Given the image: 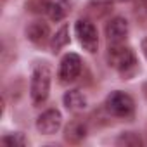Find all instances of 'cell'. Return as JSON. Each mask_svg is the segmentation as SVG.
<instances>
[{
	"label": "cell",
	"mask_w": 147,
	"mask_h": 147,
	"mask_svg": "<svg viewBox=\"0 0 147 147\" xmlns=\"http://www.w3.org/2000/svg\"><path fill=\"white\" fill-rule=\"evenodd\" d=\"M82 57L75 52H69L66 54L62 59H61V64H59V80L62 83H71V82H75L78 76H80V73H82Z\"/></svg>",
	"instance_id": "cell-5"
},
{
	"label": "cell",
	"mask_w": 147,
	"mask_h": 147,
	"mask_svg": "<svg viewBox=\"0 0 147 147\" xmlns=\"http://www.w3.org/2000/svg\"><path fill=\"white\" fill-rule=\"evenodd\" d=\"M26 38L35 43L36 47H43L45 43H50V28L43 19H36L31 21L26 26Z\"/></svg>",
	"instance_id": "cell-7"
},
{
	"label": "cell",
	"mask_w": 147,
	"mask_h": 147,
	"mask_svg": "<svg viewBox=\"0 0 147 147\" xmlns=\"http://www.w3.org/2000/svg\"><path fill=\"white\" fill-rule=\"evenodd\" d=\"M116 144L123 145V147H142V138L135 131H125L118 137Z\"/></svg>",
	"instance_id": "cell-14"
},
{
	"label": "cell",
	"mask_w": 147,
	"mask_h": 147,
	"mask_svg": "<svg viewBox=\"0 0 147 147\" xmlns=\"http://www.w3.org/2000/svg\"><path fill=\"white\" fill-rule=\"evenodd\" d=\"M111 12H113V0H92L85 9L88 19H104Z\"/></svg>",
	"instance_id": "cell-10"
},
{
	"label": "cell",
	"mask_w": 147,
	"mask_h": 147,
	"mask_svg": "<svg viewBox=\"0 0 147 147\" xmlns=\"http://www.w3.org/2000/svg\"><path fill=\"white\" fill-rule=\"evenodd\" d=\"M49 2L50 0H28L26 2V9L33 14H43L49 9Z\"/></svg>",
	"instance_id": "cell-16"
},
{
	"label": "cell",
	"mask_w": 147,
	"mask_h": 147,
	"mask_svg": "<svg viewBox=\"0 0 147 147\" xmlns=\"http://www.w3.org/2000/svg\"><path fill=\"white\" fill-rule=\"evenodd\" d=\"M144 92H145V97H147V83L144 85Z\"/></svg>",
	"instance_id": "cell-19"
},
{
	"label": "cell",
	"mask_w": 147,
	"mask_h": 147,
	"mask_svg": "<svg viewBox=\"0 0 147 147\" xmlns=\"http://www.w3.org/2000/svg\"><path fill=\"white\" fill-rule=\"evenodd\" d=\"M50 78H52V71L47 62H36L33 66L30 95L35 106H40L47 100L49 92H50Z\"/></svg>",
	"instance_id": "cell-1"
},
{
	"label": "cell",
	"mask_w": 147,
	"mask_h": 147,
	"mask_svg": "<svg viewBox=\"0 0 147 147\" xmlns=\"http://www.w3.org/2000/svg\"><path fill=\"white\" fill-rule=\"evenodd\" d=\"M106 59L113 69L123 73L125 76H128L130 71H133L137 67V57H135L133 50L123 43H109Z\"/></svg>",
	"instance_id": "cell-2"
},
{
	"label": "cell",
	"mask_w": 147,
	"mask_h": 147,
	"mask_svg": "<svg viewBox=\"0 0 147 147\" xmlns=\"http://www.w3.org/2000/svg\"><path fill=\"white\" fill-rule=\"evenodd\" d=\"M26 138H24V135L23 133H19V131H16V133H7V135H4L2 137V144L4 145H7V147H16V145H26Z\"/></svg>",
	"instance_id": "cell-15"
},
{
	"label": "cell",
	"mask_w": 147,
	"mask_h": 147,
	"mask_svg": "<svg viewBox=\"0 0 147 147\" xmlns=\"http://www.w3.org/2000/svg\"><path fill=\"white\" fill-rule=\"evenodd\" d=\"M69 0H50L49 2V9H47V16L52 19V21H62L67 12H69Z\"/></svg>",
	"instance_id": "cell-12"
},
{
	"label": "cell",
	"mask_w": 147,
	"mask_h": 147,
	"mask_svg": "<svg viewBox=\"0 0 147 147\" xmlns=\"http://www.w3.org/2000/svg\"><path fill=\"white\" fill-rule=\"evenodd\" d=\"M118 2H125V0H118Z\"/></svg>",
	"instance_id": "cell-20"
},
{
	"label": "cell",
	"mask_w": 147,
	"mask_h": 147,
	"mask_svg": "<svg viewBox=\"0 0 147 147\" xmlns=\"http://www.w3.org/2000/svg\"><path fill=\"white\" fill-rule=\"evenodd\" d=\"M67 43H69V28H67V24H62L59 28V31H55V35L50 38V50H52V54L61 52Z\"/></svg>",
	"instance_id": "cell-13"
},
{
	"label": "cell",
	"mask_w": 147,
	"mask_h": 147,
	"mask_svg": "<svg viewBox=\"0 0 147 147\" xmlns=\"http://www.w3.org/2000/svg\"><path fill=\"white\" fill-rule=\"evenodd\" d=\"M138 2H140V5H142V9L147 12V0H138Z\"/></svg>",
	"instance_id": "cell-18"
},
{
	"label": "cell",
	"mask_w": 147,
	"mask_h": 147,
	"mask_svg": "<svg viewBox=\"0 0 147 147\" xmlns=\"http://www.w3.org/2000/svg\"><path fill=\"white\" fill-rule=\"evenodd\" d=\"M62 102H64L66 109L71 111V113H80V111H83L87 107V99H85V95L80 90L66 92L64 97H62Z\"/></svg>",
	"instance_id": "cell-11"
},
{
	"label": "cell",
	"mask_w": 147,
	"mask_h": 147,
	"mask_svg": "<svg viewBox=\"0 0 147 147\" xmlns=\"http://www.w3.org/2000/svg\"><path fill=\"white\" fill-rule=\"evenodd\" d=\"M106 111L114 116V118H121V119H128L133 116L135 113V102L133 99L121 92V90H116V92H111L106 99V104H104Z\"/></svg>",
	"instance_id": "cell-3"
},
{
	"label": "cell",
	"mask_w": 147,
	"mask_h": 147,
	"mask_svg": "<svg viewBox=\"0 0 147 147\" xmlns=\"http://www.w3.org/2000/svg\"><path fill=\"white\" fill-rule=\"evenodd\" d=\"M106 36L109 43H123L128 36V21L125 18H113L106 24Z\"/></svg>",
	"instance_id": "cell-8"
},
{
	"label": "cell",
	"mask_w": 147,
	"mask_h": 147,
	"mask_svg": "<svg viewBox=\"0 0 147 147\" xmlns=\"http://www.w3.org/2000/svg\"><path fill=\"white\" fill-rule=\"evenodd\" d=\"M75 33L78 36L80 45L85 50H88L90 54L97 52V49H99V33H97V28L94 26L92 19H88V18L78 19L76 24H75Z\"/></svg>",
	"instance_id": "cell-4"
},
{
	"label": "cell",
	"mask_w": 147,
	"mask_h": 147,
	"mask_svg": "<svg viewBox=\"0 0 147 147\" xmlns=\"http://www.w3.org/2000/svg\"><path fill=\"white\" fill-rule=\"evenodd\" d=\"M87 133H88V126L83 119L76 118L67 123V126L64 128V140L69 142V144H80L87 138Z\"/></svg>",
	"instance_id": "cell-9"
},
{
	"label": "cell",
	"mask_w": 147,
	"mask_h": 147,
	"mask_svg": "<svg viewBox=\"0 0 147 147\" xmlns=\"http://www.w3.org/2000/svg\"><path fill=\"white\" fill-rule=\"evenodd\" d=\"M140 45H142V52H144V55H145V59H147V36L142 40V43H140Z\"/></svg>",
	"instance_id": "cell-17"
},
{
	"label": "cell",
	"mask_w": 147,
	"mask_h": 147,
	"mask_svg": "<svg viewBox=\"0 0 147 147\" xmlns=\"http://www.w3.org/2000/svg\"><path fill=\"white\" fill-rule=\"evenodd\" d=\"M62 125V114L59 109H47L36 118V130L42 135H54Z\"/></svg>",
	"instance_id": "cell-6"
}]
</instances>
